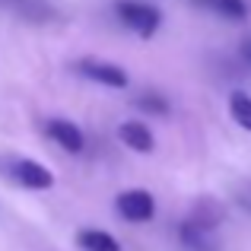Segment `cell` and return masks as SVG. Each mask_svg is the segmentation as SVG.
I'll return each mask as SVG.
<instances>
[{
	"label": "cell",
	"mask_w": 251,
	"mask_h": 251,
	"mask_svg": "<svg viewBox=\"0 0 251 251\" xmlns=\"http://www.w3.org/2000/svg\"><path fill=\"white\" fill-rule=\"evenodd\" d=\"M45 130H48V137L57 143V147H64L67 153H80V150L86 147L83 130L76 127L74 121H64V118H51V121L45 124Z\"/></svg>",
	"instance_id": "cell-6"
},
{
	"label": "cell",
	"mask_w": 251,
	"mask_h": 251,
	"mask_svg": "<svg viewBox=\"0 0 251 251\" xmlns=\"http://www.w3.org/2000/svg\"><path fill=\"white\" fill-rule=\"evenodd\" d=\"M194 3L207 6V10L220 13V16L232 19V23H242V19L248 16V6H245V0H194Z\"/></svg>",
	"instance_id": "cell-10"
},
{
	"label": "cell",
	"mask_w": 251,
	"mask_h": 251,
	"mask_svg": "<svg viewBox=\"0 0 251 251\" xmlns=\"http://www.w3.org/2000/svg\"><path fill=\"white\" fill-rule=\"evenodd\" d=\"M0 10L13 13L16 19H25V23H51L57 16V10L48 0H0Z\"/></svg>",
	"instance_id": "cell-5"
},
{
	"label": "cell",
	"mask_w": 251,
	"mask_h": 251,
	"mask_svg": "<svg viewBox=\"0 0 251 251\" xmlns=\"http://www.w3.org/2000/svg\"><path fill=\"white\" fill-rule=\"evenodd\" d=\"M76 245L83 251H121L115 235L102 232V229H83V232L76 235Z\"/></svg>",
	"instance_id": "cell-9"
},
{
	"label": "cell",
	"mask_w": 251,
	"mask_h": 251,
	"mask_svg": "<svg viewBox=\"0 0 251 251\" xmlns=\"http://www.w3.org/2000/svg\"><path fill=\"white\" fill-rule=\"evenodd\" d=\"M118 137H121V143L130 147L134 153H150V150H153V134H150V127L140 124V121H124L121 127H118Z\"/></svg>",
	"instance_id": "cell-8"
},
{
	"label": "cell",
	"mask_w": 251,
	"mask_h": 251,
	"mask_svg": "<svg viewBox=\"0 0 251 251\" xmlns=\"http://www.w3.org/2000/svg\"><path fill=\"white\" fill-rule=\"evenodd\" d=\"M242 57H245V61L251 64V42H245V45H242Z\"/></svg>",
	"instance_id": "cell-13"
},
{
	"label": "cell",
	"mask_w": 251,
	"mask_h": 251,
	"mask_svg": "<svg viewBox=\"0 0 251 251\" xmlns=\"http://www.w3.org/2000/svg\"><path fill=\"white\" fill-rule=\"evenodd\" d=\"M223 216H226V210H223L220 201H213V197H201V203L194 207V213H191V226L201 229V232H210V229H216L223 223Z\"/></svg>",
	"instance_id": "cell-7"
},
{
	"label": "cell",
	"mask_w": 251,
	"mask_h": 251,
	"mask_svg": "<svg viewBox=\"0 0 251 251\" xmlns=\"http://www.w3.org/2000/svg\"><path fill=\"white\" fill-rule=\"evenodd\" d=\"M115 13H118V19H121L127 29H134L140 38H153L156 29H159V23H162V13L156 10V6L143 3V0H118Z\"/></svg>",
	"instance_id": "cell-1"
},
{
	"label": "cell",
	"mask_w": 251,
	"mask_h": 251,
	"mask_svg": "<svg viewBox=\"0 0 251 251\" xmlns=\"http://www.w3.org/2000/svg\"><path fill=\"white\" fill-rule=\"evenodd\" d=\"M3 166H6V175H10L16 184H23V188L48 191L51 184H54V175L35 159H6Z\"/></svg>",
	"instance_id": "cell-2"
},
{
	"label": "cell",
	"mask_w": 251,
	"mask_h": 251,
	"mask_svg": "<svg viewBox=\"0 0 251 251\" xmlns=\"http://www.w3.org/2000/svg\"><path fill=\"white\" fill-rule=\"evenodd\" d=\"M229 111H232V121H239V127L251 130V96L232 92L229 96Z\"/></svg>",
	"instance_id": "cell-11"
},
{
	"label": "cell",
	"mask_w": 251,
	"mask_h": 251,
	"mask_svg": "<svg viewBox=\"0 0 251 251\" xmlns=\"http://www.w3.org/2000/svg\"><path fill=\"white\" fill-rule=\"evenodd\" d=\"M118 213L130 223H147V220H153V213H156V201H153V194L143 191V188L124 191V194H118Z\"/></svg>",
	"instance_id": "cell-4"
},
{
	"label": "cell",
	"mask_w": 251,
	"mask_h": 251,
	"mask_svg": "<svg viewBox=\"0 0 251 251\" xmlns=\"http://www.w3.org/2000/svg\"><path fill=\"white\" fill-rule=\"evenodd\" d=\"M137 105L143 111H150V115H169V102L162 96H143V99H137Z\"/></svg>",
	"instance_id": "cell-12"
},
{
	"label": "cell",
	"mask_w": 251,
	"mask_h": 251,
	"mask_svg": "<svg viewBox=\"0 0 251 251\" xmlns=\"http://www.w3.org/2000/svg\"><path fill=\"white\" fill-rule=\"evenodd\" d=\"M76 70H80L86 80L111 86V89H124V86H127L124 67H118V64H111V61H102V57H83V61H76Z\"/></svg>",
	"instance_id": "cell-3"
}]
</instances>
